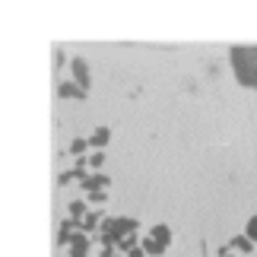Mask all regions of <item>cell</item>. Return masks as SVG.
<instances>
[{
    "instance_id": "obj_11",
    "label": "cell",
    "mask_w": 257,
    "mask_h": 257,
    "mask_svg": "<svg viewBox=\"0 0 257 257\" xmlns=\"http://www.w3.org/2000/svg\"><path fill=\"white\" fill-rule=\"evenodd\" d=\"M140 244H143V251H146V257H162V254H165V248H162V244L156 241V238H150V235H146V238H143Z\"/></svg>"
},
{
    "instance_id": "obj_18",
    "label": "cell",
    "mask_w": 257,
    "mask_h": 257,
    "mask_svg": "<svg viewBox=\"0 0 257 257\" xmlns=\"http://www.w3.org/2000/svg\"><path fill=\"white\" fill-rule=\"evenodd\" d=\"M127 257H146V251H143V244H137L134 251H127Z\"/></svg>"
},
{
    "instance_id": "obj_1",
    "label": "cell",
    "mask_w": 257,
    "mask_h": 257,
    "mask_svg": "<svg viewBox=\"0 0 257 257\" xmlns=\"http://www.w3.org/2000/svg\"><path fill=\"white\" fill-rule=\"evenodd\" d=\"M229 64H232V73L244 89H254L257 92V48L248 45H238L229 51Z\"/></svg>"
},
{
    "instance_id": "obj_3",
    "label": "cell",
    "mask_w": 257,
    "mask_h": 257,
    "mask_svg": "<svg viewBox=\"0 0 257 257\" xmlns=\"http://www.w3.org/2000/svg\"><path fill=\"white\" fill-rule=\"evenodd\" d=\"M70 73H73V83L89 89V83H92V73H89V64L83 61V57H73L70 61Z\"/></svg>"
},
{
    "instance_id": "obj_15",
    "label": "cell",
    "mask_w": 257,
    "mask_h": 257,
    "mask_svg": "<svg viewBox=\"0 0 257 257\" xmlns=\"http://www.w3.org/2000/svg\"><path fill=\"white\" fill-rule=\"evenodd\" d=\"M137 244H140V241H137V232H134V235H127V238L117 241V251H124V254H127V251H134Z\"/></svg>"
},
{
    "instance_id": "obj_7",
    "label": "cell",
    "mask_w": 257,
    "mask_h": 257,
    "mask_svg": "<svg viewBox=\"0 0 257 257\" xmlns=\"http://www.w3.org/2000/svg\"><path fill=\"white\" fill-rule=\"evenodd\" d=\"M108 140H111V131H108V127H95L92 137H89V146L98 153V150H105V146H108Z\"/></svg>"
},
{
    "instance_id": "obj_16",
    "label": "cell",
    "mask_w": 257,
    "mask_h": 257,
    "mask_svg": "<svg viewBox=\"0 0 257 257\" xmlns=\"http://www.w3.org/2000/svg\"><path fill=\"white\" fill-rule=\"evenodd\" d=\"M86 159H89V169H102V165H105V153L102 150H98V153H92V156H86Z\"/></svg>"
},
{
    "instance_id": "obj_13",
    "label": "cell",
    "mask_w": 257,
    "mask_h": 257,
    "mask_svg": "<svg viewBox=\"0 0 257 257\" xmlns=\"http://www.w3.org/2000/svg\"><path fill=\"white\" fill-rule=\"evenodd\" d=\"M86 150H89V140H86V137H76V140L70 143V156H76V159L86 156Z\"/></svg>"
},
{
    "instance_id": "obj_10",
    "label": "cell",
    "mask_w": 257,
    "mask_h": 257,
    "mask_svg": "<svg viewBox=\"0 0 257 257\" xmlns=\"http://www.w3.org/2000/svg\"><path fill=\"white\" fill-rule=\"evenodd\" d=\"M229 248H235V251H241V254H251V251H254V241L248 238V235H235V238L229 241Z\"/></svg>"
},
{
    "instance_id": "obj_4",
    "label": "cell",
    "mask_w": 257,
    "mask_h": 257,
    "mask_svg": "<svg viewBox=\"0 0 257 257\" xmlns=\"http://www.w3.org/2000/svg\"><path fill=\"white\" fill-rule=\"evenodd\" d=\"M80 184H83V191H86V194H95V191H108L111 178H108V175H102V172H92V175H86Z\"/></svg>"
},
{
    "instance_id": "obj_8",
    "label": "cell",
    "mask_w": 257,
    "mask_h": 257,
    "mask_svg": "<svg viewBox=\"0 0 257 257\" xmlns=\"http://www.w3.org/2000/svg\"><path fill=\"white\" fill-rule=\"evenodd\" d=\"M150 238H156L165 251H169V244H172V229H169V225H153V229H150Z\"/></svg>"
},
{
    "instance_id": "obj_20",
    "label": "cell",
    "mask_w": 257,
    "mask_h": 257,
    "mask_svg": "<svg viewBox=\"0 0 257 257\" xmlns=\"http://www.w3.org/2000/svg\"><path fill=\"white\" fill-rule=\"evenodd\" d=\"M229 251H232V248H229V244H225V248H222L219 254H222V257H235V254H229Z\"/></svg>"
},
{
    "instance_id": "obj_9",
    "label": "cell",
    "mask_w": 257,
    "mask_h": 257,
    "mask_svg": "<svg viewBox=\"0 0 257 257\" xmlns=\"http://www.w3.org/2000/svg\"><path fill=\"white\" fill-rule=\"evenodd\" d=\"M102 222H105V216H102V210H92L83 219V232H95V229H102Z\"/></svg>"
},
{
    "instance_id": "obj_2",
    "label": "cell",
    "mask_w": 257,
    "mask_h": 257,
    "mask_svg": "<svg viewBox=\"0 0 257 257\" xmlns=\"http://www.w3.org/2000/svg\"><path fill=\"white\" fill-rule=\"evenodd\" d=\"M137 229H140V222L127 219V216H121V219H105L102 229H98V241H102V248H117V241L134 235Z\"/></svg>"
},
{
    "instance_id": "obj_5",
    "label": "cell",
    "mask_w": 257,
    "mask_h": 257,
    "mask_svg": "<svg viewBox=\"0 0 257 257\" xmlns=\"http://www.w3.org/2000/svg\"><path fill=\"white\" fill-rule=\"evenodd\" d=\"M57 95H61V98H80V102H86L89 89H83V86H76V83L70 80V83H61V86H57Z\"/></svg>"
},
{
    "instance_id": "obj_14",
    "label": "cell",
    "mask_w": 257,
    "mask_h": 257,
    "mask_svg": "<svg viewBox=\"0 0 257 257\" xmlns=\"http://www.w3.org/2000/svg\"><path fill=\"white\" fill-rule=\"evenodd\" d=\"M70 181H83V175L80 172H76V169H70V172H61V175H57V184H70Z\"/></svg>"
},
{
    "instance_id": "obj_12",
    "label": "cell",
    "mask_w": 257,
    "mask_h": 257,
    "mask_svg": "<svg viewBox=\"0 0 257 257\" xmlns=\"http://www.w3.org/2000/svg\"><path fill=\"white\" fill-rule=\"evenodd\" d=\"M86 216H89V206H86L83 200H73V203H70V219H76V222H83Z\"/></svg>"
},
{
    "instance_id": "obj_19",
    "label": "cell",
    "mask_w": 257,
    "mask_h": 257,
    "mask_svg": "<svg viewBox=\"0 0 257 257\" xmlns=\"http://www.w3.org/2000/svg\"><path fill=\"white\" fill-rule=\"evenodd\" d=\"M98 257H117V254H114V248H105V251L98 254Z\"/></svg>"
},
{
    "instance_id": "obj_17",
    "label": "cell",
    "mask_w": 257,
    "mask_h": 257,
    "mask_svg": "<svg viewBox=\"0 0 257 257\" xmlns=\"http://www.w3.org/2000/svg\"><path fill=\"white\" fill-rule=\"evenodd\" d=\"M89 203H105L108 200V191H95V194H86Z\"/></svg>"
},
{
    "instance_id": "obj_6",
    "label": "cell",
    "mask_w": 257,
    "mask_h": 257,
    "mask_svg": "<svg viewBox=\"0 0 257 257\" xmlns=\"http://www.w3.org/2000/svg\"><path fill=\"white\" fill-rule=\"evenodd\" d=\"M70 257H89V235H86V232H76V235H73Z\"/></svg>"
}]
</instances>
